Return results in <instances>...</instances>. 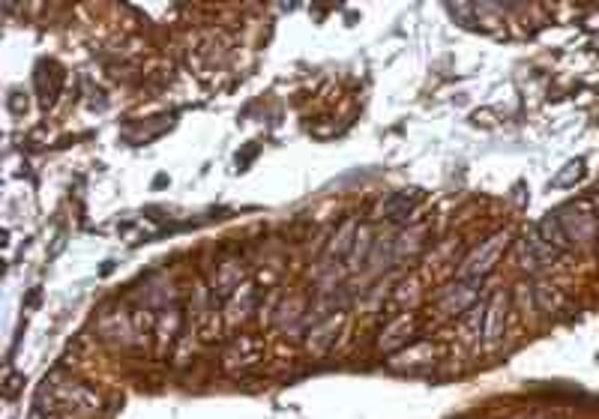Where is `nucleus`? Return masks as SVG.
Returning a JSON list of instances; mask_svg holds the SVG:
<instances>
[{"mask_svg": "<svg viewBox=\"0 0 599 419\" xmlns=\"http://www.w3.org/2000/svg\"><path fill=\"white\" fill-rule=\"evenodd\" d=\"M540 228H543L540 237L551 246V249H566V246H570V237L563 234V225H560V219H558V213H555V216H545Z\"/></svg>", "mask_w": 599, "mask_h": 419, "instance_id": "1", "label": "nucleus"}, {"mask_svg": "<svg viewBox=\"0 0 599 419\" xmlns=\"http://www.w3.org/2000/svg\"><path fill=\"white\" fill-rule=\"evenodd\" d=\"M503 318H506V293H498L495 297V303H491V308H488V320H485V338L488 341H495L498 335H500V330H503Z\"/></svg>", "mask_w": 599, "mask_h": 419, "instance_id": "2", "label": "nucleus"}, {"mask_svg": "<svg viewBox=\"0 0 599 419\" xmlns=\"http://www.w3.org/2000/svg\"><path fill=\"white\" fill-rule=\"evenodd\" d=\"M581 174H585V162L575 159V162H570V165H566L560 174L555 177V186H558V189H563V186H573V180H578Z\"/></svg>", "mask_w": 599, "mask_h": 419, "instance_id": "3", "label": "nucleus"}, {"mask_svg": "<svg viewBox=\"0 0 599 419\" xmlns=\"http://www.w3.org/2000/svg\"><path fill=\"white\" fill-rule=\"evenodd\" d=\"M348 240H351V228H345V231H342V237H339V249H336L339 255H345V246H348Z\"/></svg>", "mask_w": 599, "mask_h": 419, "instance_id": "4", "label": "nucleus"}]
</instances>
